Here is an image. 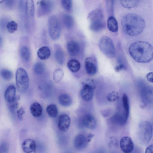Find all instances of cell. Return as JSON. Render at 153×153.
<instances>
[{
  "mask_svg": "<svg viewBox=\"0 0 153 153\" xmlns=\"http://www.w3.org/2000/svg\"><path fill=\"white\" fill-rule=\"evenodd\" d=\"M128 51L132 58L139 63H148L153 59V46L146 42H133L129 46Z\"/></svg>",
  "mask_w": 153,
  "mask_h": 153,
  "instance_id": "6da1fadb",
  "label": "cell"
},
{
  "mask_svg": "<svg viewBox=\"0 0 153 153\" xmlns=\"http://www.w3.org/2000/svg\"><path fill=\"white\" fill-rule=\"evenodd\" d=\"M121 25L123 31L132 36L140 34L146 26L144 19L140 15L134 13H129L124 15L122 19Z\"/></svg>",
  "mask_w": 153,
  "mask_h": 153,
  "instance_id": "7a4b0ae2",
  "label": "cell"
},
{
  "mask_svg": "<svg viewBox=\"0 0 153 153\" xmlns=\"http://www.w3.org/2000/svg\"><path fill=\"white\" fill-rule=\"evenodd\" d=\"M152 127L151 123L143 121L139 125L137 136L139 141L142 145L145 146L150 142L152 135Z\"/></svg>",
  "mask_w": 153,
  "mask_h": 153,
  "instance_id": "3957f363",
  "label": "cell"
},
{
  "mask_svg": "<svg viewBox=\"0 0 153 153\" xmlns=\"http://www.w3.org/2000/svg\"><path fill=\"white\" fill-rule=\"evenodd\" d=\"M16 84L19 91L21 93L26 92L29 85V79L26 71L22 68H19L16 74Z\"/></svg>",
  "mask_w": 153,
  "mask_h": 153,
  "instance_id": "277c9868",
  "label": "cell"
},
{
  "mask_svg": "<svg viewBox=\"0 0 153 153\" xmlns=\"http://www.w3.org/2000/svg\"><path fill=\"white\" fill-rule=\"evenodd\" d=\"M99 47L101 51L108 57L114 58L116 51L112 40L108 37L104 36L101 37L99 42Z\"/></svg>",
  "mask_w": 153,
  "mask_h": 153,
  "instance_id": "5b68a950",
  "label": "cell"
},
{
  "mask_svg": "<svg viewBox=\"0 0 153 153\" xmlns=\"http://www.w3.org/2000/svg\"><path fill=\"white\" fill-rule=\"evenodd\" d=\"M81 85L80 95L82 98L85 101L91 100L93 97L94 90L96 88L94 80L91 79H85L82 82Z\"/></svg>",
  "mask_w": 153,
  "mask_h": 153,
  "instance_id": "8992f818",
  "label": "cell"
},
{
  "mask_svg": "<svg viewBox=\"0 0 153 153\" xmlns=\"http://www.w3.org/2000/svg\"><path fill=\"white\" fill-rule=\"evenodd\" d=\"M48 30L49 36L52 39L56 40L60 36L61 27L58 18L55 15L49 17L48 19Z\"/></svg>",
  "mask_w": 153,
  "mask_h": 153,
  "instance_id": "52a82bcc",
  "label": "cell"
},
{
  "mask_svg": "<svg viewBox=\"0 0 153 153\" xmlns=\"http://www.w3.org/2000/svg\"><path fill=\"white\" fill-rule=\"evenodd\" d=\"M37 15L43 16L49 14L52 10L53 3L51 0H41L37 3Z\"/></svg>",
  "mask_w": 153,
  "mask_h": 153,
  "instance_id": "ba28073f",
  "label": "cell"
},
{
  "mask_svg": "<svg viewBox=\"0 0 153 153\" xmlns=\"http://www.w3.org/2000/svg\"><path fill=\"white\" fill-rule=\"evenodd\" d=\"M120 145L121 150L125 153L131 152L134 148V145L131 139L129 137L125 136L121 138Z\"/></svg>",
  "mask_w": 153,
  "mask_h": 153,
  "instance_id": "9c48e42d",
  "label": "cell"
},
{
  "mask_svg": "<svg viewBox=\"0 0 153 153\" xmlns=\"http://www.w3.org/2000/svg\"><path fill=\"white\" fill-rule=\"evenodd\" d=\"M90 142L87 136H86L83 134H79L74 139V146L77 150H82L85 148Z\"/></svg>",
  "mask_w": 153,
  "mask_h": 153,
  "instance_id": "30bf717a",
  "label": "cell"
},
{
  "mask_svg": "<svg viewBox=\"0 0 153 153\" xmlns=\"http://www.w3.org/2000/svg\"><path fill=\"white\" fill-rule=\"evenodd\" d=\"M71 124L69 117L66 114H62L59 117L58 126L59 130L62 131H66L69 129Z\"/></svg>",
  "mask_w": 153,
  "mask_h": 153,
  "instance_id": "8fae6325",
  "label": "cell"
},
{
  "mask_svg": "<svg viewBox=\"0 0 153 153\" xmlns=\"http://www.w3.org/2000/svg\"><path fill=\"white\" fill-rule=\"evenodd\" d=\"M85 67L87 74L91 76L94 75L97 72L95 61L92 57H88L85 61Z\"/></svg>",
  "mask_w": 153,
  "mask_h": 153,
  "instance_id": "7c38bea8",
  "label": "cell"
},
{
  "mask_svg": "<svg viewBox=\"0 0 153 153\" xmlns=\"http://www.w3.org/2000/svg\"><path fill=\"white\" fill-rule=\"evenodd\" d=\"M23 151L27 153L36 152V144L35 141L31 139H27L22 144Z\"/></svg>",
  "mask_w": 153,
  "mask_h": 153,
  "instance_id": "4fadbf2b",
  "label": "cell"
},
{
  "mask_svg": "<svg viewBox=\"0 0 153 153\" xmlns=\"http://www.w3.org/2000/svg\"><path fill=\"white\" fill-rule=\"evenodd\" d=\"M104 16L102 10L97 8L91 11L88 15L87 19L91 22L104 20Z\"/></svg>",
  "mask_w": 153,
  "mask_h": 153,
  "instance_id": "5bb4252c",
  "label": "cell"
},
{
  "mask_svg": "<svg viewBox=\"0 0 153 153\" xmlns=\"http://www.w3.org/2000/svg\"><path fill=\"white\" fill-rule=\"evenodd\" d=\"M82 121L84 125L89 129H94L96 126V121L94 117L91 114H87L85 115Z\"/></svg>",
  "mask_w": 153,
  "mask_h": 153,
  "instance_id": "9a60e30c",
  "label": "cell"
},
{
  "mask_svg": "<svg viewBox=\"0 0 153 153\" xmlns=\"http://www.w3.org/2000/svg\"><path fill=\"white\" fill-rule=\"evenodd\" d=\"M67 48L68 53L71 56H76L79 53L80 50L79 44L74 41L68 42L67 44Z\"/></svg>",
  "mask_w": 153,
  "mask_h": 153,
  "instance_id": "2e32d148",
  "label": "cell"
},
{
  "mask_svg": "<svg viewBox=\"0 0 153 153\" xmlns=\"http://www.w3.org/2000/svg\"><path fill=\"white\" fill-rule=\"evenodd\" d=\"M16 89L13 85L9 86L6 90L4 94L5 100L8 103L13 101L16 98Z\"/></svg>",
  "mask_w": 153,
  "mask_h": 153,
  "instance_id": "e0dca14e",
  "label": "cell"
},
{
  "mask_svg": "<svg viewBox=\"0 0 153 153\" xmlns=\"http://www.w3.org/2000/svg\"><path fill=\"white\" fill-rule=\"evenodd\" d=\"M30 110L32 115L35 117L40 116L42 112V107L40 104L37 102H34L31 105Z\"/></svg>",
  "mask_w": 153,
  "mask_h": 153,
  "instance_id": "ac0fdd59",
  "label": "cell"
},
{
  "mask_svg": "<svg viewBox=\"0 0 153 153\" xmlns=\"http://www.w3.org/2000/svg\"><path fill=\"white\" fill-rule=\"evenodd\" d=\"M105 26L104 20H100L91 22L89 28L93 31L98 32L103 29Z\"/></svg>",
  "mask_w": 153,
  "mask_h": 153,
  "instance_id": "d6986e66",
  "label": "cell"
},
{
  "mask_svg": "<svg viewBox=\"0 0 153 153\" xmlns=\"http://www.w3.org/2000/svg\"><path fill=\"white\" fill-rule=\"evenodd\" d=\"M25 10L27 16L33 18L35 14V7L33 0H26Z\"/></svg>",
  "mask_w": 153,
  "mask_h": 153,
  "instance_id": "ffe728a7",
  "label": "cell"
},
{
  "mask_svg": "<svg viewBox=\"0 0 153 153\" xmlns=\"http://www.w3.org/2000/svg\"><path fill=\"white\" fill-rule=\"evenodd\" d=\"M37 54L40 59L42 60H45L50 57L51 55V51L48 47L43 46L38 49Z\"/></svg>",
  "mask_w": 153,
  "mask_h": 153,
  "instance_id": "44dd1931",
  "label": "cell"
},
{
  "mask_svg": "<svg viewBox=\"0 0 153 153\" xmlns=\"http://www.w3.org/2000/svg\"><path fill=\"white\" fill-rule=\"evenodd\" d=\"M107 25L109 30L113 32H116L118 30L117 22L113 16H110L108 17Z\"/></svg>",
  "mask_w": 153,
  "mask_h": 153,
  "instance_id": "7402d4cb",
  "label": "cell"
},
{
  "mask_svg": "<svg viewBox=\"0 0 153 153\" xmlns=\"http://www.w3.org/2000/svg\"><path fill=\"white\" fill-rule=\"evenodd\" d=\"M55 58L59 64H63L65 61V56L63 51L61 47L57 46L55 51Z\"/></svg>",
  "mask_w": 153,
  "mask_h": 153,
  "instance_id": "603a6c76",
  "label": "cell"
},
{
  "mask_svg": "<svg viewBox=\"0 0 153 153\" xmlns=\"http://www.w3.org/2000/svg\"><path fill=\"white\" fill-rule=\"evenodd\" d=\"M58 100L59 104L64 107H68L70 106L72 103L71 97L66 94L60 95L59 97Z\"/></svg>",
  "mask_w": 153,
  "mask_h": 153,
  "instance_id": "cb8c5ba5",
  "label": "cell"
},
{
  "mask_svg": "<svg viewBox=\"0 0 153 153\" xmlns=\"http://www.w3.org/2000/svg\"><path fill=\"white\" fill-rule=\"evenodd\" d=\"M80 64L79 62L75 59H71L67 63V66L69 69L72 72L75 73L79 70Z\"/></svg>",
  "mask_w": 153,
  "mask_h": 153,
  "instance_id": "d4e9b609",
  "label": "cell"
},
{
  "mask_svg": "<svg viewBox=\"0 0 153 153\" xmlns=\"http://www.w3.org/2000/svg\"><path fill=\"white\" fill-rule=\"evenodd\" d=\"M62 21L65 26L68 29L71 28L73 26L74 21L71 15L65 14L62 16Z\"/></svg>",
  "mask_w": 153,
  "mask_h": 153,
  "instance_id": "484cf974",
  "label": "cell"
},
{
  "mask_svg": "<svg viewBox=\"0 0 153 153\" xmlns=\"http://www.w3.org/2000/svg\"><path fill=\"white\" fill-rule=\"evenodd\" d=\"M111 120L114 123L123 125L126 124L128 119L125 114H116L112 117Z\"/></svg>",
  "mask_w": 153,
  "mask_h": 153,
  "instance_id": "4316f807",
  "label": "cell"
},
{
  "mask_svg": "<svg viewBox=\"0 0 153 153\" xmlns=\"http://www.w3.org/2000/svg\"><path fill=\"white\" fill-rule=\"evenodd\" d=\"M140 0H120L122 5L127 8H131L137 7Z\"/></svg>",
  "mask_w": 153,
  "mask_h": 153,
  "instance_id": "83f0119b",
  "label": "cell"
},
{
  "mask_svg": "<svg viewBox=\"0 0 153 153\" xmlns=\"http://www.w3.org/2000/svg\"><path fill=\"white\" fill-rule=\"evenodd\" d=\"M46 111L48 115L51 118L56 117L58 114L57 107L55 104H51L48 105L46 108Z\"/></svg>",
  "mask_w": 153,
  "mask_h": 153,
  "instance_id": "f1b7e54d",
  "label": "cell"
},
{
  "mask_svg": "<svg viewBox=\"0 0 153 153\" xmlns=\"http://www.w3.org/2000/svg\"><path fill=\"white\" fill-rule=\"evenodd\" d=\"M20 54L24 60L27 62L29 61L30 58V50L27 47L23 46L21 48Z\"/></svg>",
  "mask_w": 153,
  "mask_h": 153,
  "instance_id": "f546056e",
  "label": "cell"
},
{
  "mask_svg": "<svg viewBox=\"0 0 153 153\" xmlns=\"http://www.w3.org/2000/svg\"><path fill=\"white\" fill-rule=\"evenodd\" d=\"M122 101L124 113L126 117L128 119L129 113V105L128 96L125 94H124L122 98Z\"/></svg>",
  "mask_w": 153,
  "mask_h": 153,
  "instance_id": "4dcf8cb0",
  "label": "cell"
},
{
  "mask_svg": "<svg viewBox=\"0 0 153 153\" xmlns=\"http://www.w3.org/2000/svg\"><path fill=\"white\" fill-rule=\"evenodd\" d=\"M64 72L61 69H56L53 73V79L54 82L56 83H59L62 80Z\"/></svg>",
  "mask_w": 153,
  "mask_h": 153,
  "instance_id": "1f68e13d",
  "label": "cell"
},
{
  "mask_svg": "<svg viewBox=\"0 0 153 153\" xmlns=\"http://www.w3.org/2000/svg\"><path fill=\"white\" fill-rule=\"evenodd\" d=\"M45 67L44 64L41 62H38L36 63L33 67L35 73L38 75L42 74L45 71Z\"/></svg>",
  "mask_w": 153,
  "mask_h": 153,
  "instance_id": "d6a6232c",
  "label": "cell"
},
{
  "mask_svg": "<svg viewBox=\"0 0 153 153\" xmlns=\"http://www.w3.org/2000/svg\"><path fill=\"white\" fill-rule=\"evenodd\" d=\"M107 11L108 15L113 16L114 14V0H105Z\"/></svg>",
  "mask_w": 153,
  "mask_h": 153,
  "instance_id": "836d02e7",
  "label": "cell"
},
{
  "mask_svg": "<svg viewBox=\"0 0 153 153\" xmlns=\"http://www.w3.org/2000/svg\"><path fill=\"white\" fill-rule=\"evenodd\" d=\"M7 28L9 32L13 33L17 30L18 25L14 21H12L7 23Z\"/></svg>",
  "mask_w": 153,
  "mask_h": 153,
  "instance_id": "e575fe53",
  "label": "cell"
},
{
  "mask_svg": "<svg viewBox=\"0 0 153 153\" xmlns=\"http://www.w3.org/2000/svg\"><path fill=\"white\" fill-rule=\"evenodd\" d=\"M1 77L5 80H9L12 78L13 74L10 71L6 69L2 70L0 72Z\"/></svg>",
  "mask_w": 153,
  "mask_h": 153,
  "instance_id": "d590c367",
  "label": "cell"
},
{
  "mask_svg": "<svg viewBox=\"0 0 153 153\" xmlns=\"http://www.w3.org/2000/svg\"><path fill=\"white\" fill-rule=\"evenodd\" d=\"M19 98V96H16L13 101L9 103V109L11 112L14 113L17 109L18 105V101Z\"/></svg>",
  "mask_w": 153,
  "mask_h": 153,
  "instance_id": "8d00e7d4",
  "label": "cell"
},
{
  "mask_svg": "<svg viewBox=\"0 0 153 153\" xmlns=\"http://www.w3.org/2000/svg\"><path fill=\"white\" fill-rule=\"evenodd\" d=\"M108 100L110 102H114L117 100L119 96L118 93L116 91H113L109 93L107 96Z\"/></svg>",
  "mask_w": 153,
  "mask_h": 153,
  "instance_id": "74e56055",
  "label": "cell"
},
{
  "mask_svg": "<svg viewBox=\"0 0 153 153\" xmlns=\"http://www.w3.org/2000/svg\"><path fill=\"white\" fill-rule=\"evenodd\" d=\"M62 5L64 9L67 10H70L72 7V0H61Z\"/></svg>",
  "mask_w": 153,
  "mask_h": 153,
  "instance_id": "f35d334b",
  "label": "cell"
},
{
  "mask_svg": "<svg viewBox=\"0 0 153 153\" xmlns=\"http://www.w3.org/2000/svg\"><path fill=\"white\" fill-rule=\"evenodd\" d=\"M25 113V111L23 108H21L17 111L18 117L20 120H22L23 115Z\"/></svg>",
  "mask_w": 153,
  "mask_h": 153,
  "instance_id": "ab89813d",
  "label": "cell"
},
{
  "mask_svg": "<svg viewBox=\"0 0 153 153\" xmlns=\"http://www.w3.org/2000/svg\"><path fill=\"white\" fill-rule=\"evenodd\" d=\"M4 2H5L6 5L9 8L13 7L15 4V0H5Z\"/></svg>",
  "mask_w": 153,
  "mask_h": 153,
  "instance_id": "60d3db41",
  "label": "cell"
},
{
  "mask_svg": "<svg viewBox=\"0 0 153 153\" xmlns=\"http://www.w3.org/2000/svg\"><path fill=\"white\" fill-rule=\"evenodd\" d=\"M126 67L123 64H120L115 66V70L117 72H119L120 71L125 70Z\"/></svg>",
  "mask_w": 153,
  "mask_h": 153,
  "instance_id": "b9f144b4",
  "label": "cell"
},
{
  "mask_svg": "<svg viewBox=\"0 0 153 153\" xmlns=\"http://www.w3.org/2000/svg\"><path fill=\"white\" fill-rule=\"evenodd\" d=\"M146 77L148 81L153 83V72H151L147 74Z\"/></svg>",
  "mask_w": 153,
  "mask_h": 153,
  "instance_id": "7bdbcfd3",
  "label": "cell"
},
{
  "mask_svg": "<svg viewBox=\"0 0 153 153\" xmlns=\"http://www.w3.org/2000/svg\"><path fill=\"white\" fill-rule=\"evenodd\" d=\"M145 153H153V145H151L148 146L146 149Z\"/></svg>",
  "mask_w": 153,
  "mask_h": 153,
  "instance_id": "ee69618b",
  "label": "cell"
},
{
  "mask_svg": "<svg viewBox=\"0 0 153 153\" xmlns=\"http://www.w3.org/2000/svg\"><path fill=\"white\" fill-rule=\"evenodd\" d=\"M7 145L5 143L1 145L0 147V151H7Z\"/></svg>",
  "mask_w": 153,
  "mask_h": 153,
  "instance_id": "f6af8a7d",
  "label": "cell"
},
{
  "mask_svg": "<svg viewBox=\"0 0 153 153\" xmlns=\"http://www.w3.org/2000/svg\"><path fill=\"white\" fill-rule=\"evenodd\" d=\"M150 69L153 70V64L150 66Z\"/></svg>",
  "mask_w": 153,
  "mask_h": 153,
  "instance_id": "bcb514c9",
  "label": "cell"
},
{
  "mask_svg": "<svg viewBox=\"0 0 153 153\" xmlns=\"http://www.w3.org/2000/svg\"><path fill=\"white\" fill-rule=\"evenodd\" d=\"M5 0H0V3H1L4 1Z\"/></svg>",
  "mask_w": 153,
  "mask_h": 153,
  "instance_id": "7dc6e473",
  "label": "cell"
}]
</instances>
